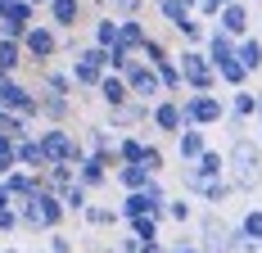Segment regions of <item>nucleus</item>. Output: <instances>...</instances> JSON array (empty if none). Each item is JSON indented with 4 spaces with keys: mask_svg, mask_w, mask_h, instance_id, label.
I'll return each instance as SVG.
<instances>
[{
    "mask_svg": "<svg viewBox=\"0 0 262 253\" xmlns=\"http://www.w3.org/2000/svg\"><path fill=\"white\" fill-rule=\"evenodd\" d=\"M68 185H77L73 181V167H46L41 172V190H50V195H63Z\"/></svg>",
    "mask_w": 262,
    "mask_h": 253,
    "instance_id": "27",
    "label": "nucleus"
},
{
    "mask_svg": "<svg viewBox=\"0 0 262 253\" xmlns=\"http://www.w3.org/2000/svg\"><path fill=\"white\" fill-rule=\"evenodd\" d=\"M149 122V104H140V100H131L122 104V109H108V131H136V126H145Z\"/></svg>",
    "mask_w": 262,
    "mask_h": 253,
    "instance_id": "14",
    "label": "nucleus"
},
{
    "mask_svg": "<svg viewBox=\"0 0 262 253\" xmlns=\"http://www.w3.org/2000/svg\"><path fill=\"white\" fill-rule=\"evenodd\" d=\"M0 230H18V213H14V208L0 213Z\"/></svg>",
    "mask_w": 262,
    "mask_h": 253,
    "instance_id": "41",
    "label": "nucleus"
},
{
    "mask_svg": "<svg viewBox=\"0 0 262 253\" xmlns=\"http://www.w3.org/2000/svg\"><path fill=\"white\" fill-rule=\"evenodd\" d=\"M249 27H253V9H249V0H231V5L217 14V32L231 36V41H244Z\"/></svg>",
    "mask_w": 262,
    "mask_h": 253,
    "instance_id": "10",
    "label": "nucleus"
},
{
    "mask_svg": "<svg viewBox=\"0 0 262 253\" xmlns=\"http://www.w3.org/2000/svg\"><path fill=\"white\" fill-rule=\"evenodd\" d=\"M0 185H5V195H9L14 203H23V199H32V195L41 190V177H32V172H23V167H14Z\"/></svg>",
    "mask_w": 262,
    "mask_h": 253,
    "instance_id": "18",
    "label": "nucleus"
},
{
    "mask_svg": "<svg viewBox=\"0 0 262 253\" xmlns=\"http://www.w3.org/2000/svg\"><path fill=\"white\" fill-rule=\"evenodd\" d=\"M217 81H226L231 91H244V86H249V73H244L235 59H231V64H222V68H217Z\"/></svg>",
    "mask_w": 262,
    "mask_h": 253,
    "instance_id": "35",
    "label": "nucleus"
},
{
    "mask_svg": "<svg viewBox=\"0 0 262 253\" xmlns=\"http://www.w3.org/2000/svg\"><path fill=\"white\" fill-rule=\"evenodd\" d=\"M0 109L23 122H36V91H27L18 77H0Z\"/></svg>",
    "mask_w": 262,
    "mask_h": 253,
    "instance_id": "8",
    "label": "nucleus"
},
{
    "mask_svg": "<svg viewBox=\"0 0 262 253\" xmlns=\"http://www.w3.org/2000/svg\"><path fill=\"white\" fill-rule=\"evenodd\" d=\"M235 64H239V68H244L249 77H253V73L262 68V41L253 36V32H249L244 41H235Z\"/></svg>",
    "mask_w": 262,
    "mask_h": 253,
    "instance_id": "21",
    "label": "nucleus"
},
{
    "mask_svg": "<svg viewBox=\"0 0 262 253\" xmlns=\"http://www.w3.org/2000/svg\"><path fill=\"white\" fill-rule=\"evenodd\" d=\"M46 253H77V244H73L63 230H50V235H46Z\"/></svg>",
    "mask_w": 262,
    "mask_h": 253,
    "instance_id": "38",
    "label": "nucleus"
},
{
    "mask_svg": "<svg viewBox=\"0 0 262 253\" xmlns=\"http://www.w3.org/2000/svg\"><path fill=\"white\" fill-rule=\"evenodd\" d=\"M127 235H131V240H140V244L163 240V235H158V217H136V222H127Z\"/></svg>",
    "mask_w": 262,
    "mask_h": 253,
    "instance_id": "30",
    "label": "nucleus"
},
{
    "mask_svg": "<svg viewBox=\"0 0 262 253\" xmlns=\"http://www.w3.org/2000/svg\"><path fill=\"white\" fill-rule=\"evenodd\" d=\"M158 14H163V23H167V27H181L185 18H190V9H185L181 0H158Z\"/></svg>",
    "mask_w": 262,
    "mask_h": 253,
    "instance_id": "36",
    "label": "nucleus"
},
{
    "mask_svg": "<svg viewBox=\"0 0 262 253\" xmlns=\"http://www.w3.org/2000/svg\"><path fill=\"white\" fill-rule=\"evenodd\" d=\"M81 217H86V226H118V222H122L118 208H104V203H91Z\"/></svg>",
    "mask_w": 262,
    "mask_h": 253,
    "instance_id": "33",
    "label": "nucleus"
},
{
    "mask_svg": "<svg viewBox=\"0 0 262 253\" xmlns=\"http://www.w3.org/2000/svg\"><path fill=\"white\" fill-rule=\"evenodd\" d=\"M18 50H23L27 64H41V68H50V59L63 50V36H59L50 23H32V27L23 32V41H18Z\"/></svg>",
    "mask_w": 262,
    "mask_h": 253,
    "instance_id": "4",
    "label": "nucleus"
},
{
    "mask_svg": "<svg viewBox=\"0 0 262 253\" xmlns=\"http://www.w3.org/2000/svg\"><path fill=\"white\" fill-rule=\"evenodd\" d=\"M204 59H208L212 73H217L222 64H231V59H235V41H231V36H222V32L212 27L208 36H204Z\"/></svg>",
    "mask_w": 262,
    "mask_h": 253,
    "instance_id": "17",
    "label": "nucleus"
},
{
    "mask_svg": "<svg viewBox=\"0 0 262 253\" xmlns=\"http://www.w3.org/2000/svg\"><path fill=\"white\" fill-rule=\"evenodd\" d=\"M108 73V59L104 50H95V46H86V50L73 54V64H68V81H73V91H91L95 95V86H100V77Z\"/></svg>",
    "mask_w": 262,
    "mask_h": 253,
    "instance_id": "6",
    "label": "nucleus"
},
{
    "mask_svg": "<svg viewBox=\"0 0 262 253\" xmlns=\"http://www.w3.org/2000/svg\"><path fill=\"white\" fill-rule=\"evenodd\" d=\"M145 41H149V32H145L140 18H118V50H127L131 59H136Z\"/></svg>",
    "mask_w": 262,
    "mask_h": 253,
    "instance_id": "19",
    "label": "nucleus"
},
{
    "mask_svg": "<svg viewBox=\"0 0 262 253\" xmlns=\"http://www.w3.org/2000/svg\"><path fill=\"white\" fill-rule=\"evenodd\" d=\"M226 185L239 195H258L262 185V145L249 136H235V145L226 154Z\"/></svg>",
    "mask_w": 262,
    "mask_h": 253,
    "instance_id": "1",
    "label": "nucleus"
},
{
    "mask_svg": "<svg viewBox=\"0 0 262 253\" xmlns=\"http://www.w3.org/2000/svg\"><path fill=\"white\" fill-rule=\"evenodd\" d=\"M36 145H41V154H46L50 167H77L81 158H86L81 136L68 131V126H46V131H36Z\"/></svg>",
    "mask_w": 262,
    "mask_h": 253,
    "instance_id": "2",
    "label": "nucleus"
},
{
    "mask_svg": "<svg viewBox=\"0 0 262 253\" xmlns=\"http://www.w3.org/2000/svg\"><path fill=\"white\" fill-rule=\"evenodd\" d=\"M59 203H63V213H73V217H81V213L91 208V195H86L81 185H68V190L59 195Z\"/></svg>",
    "mask_w": 262,
    "mask_h": 253,
    "instance_id": "32",
    "label": "nucleus"
},
{
    "mask_svg": "<svg viewBox=\"0 0 262 253\" xmlns=\"http://www.w3.org/2000/svg\"><path fill=\"white\" fill-rule=\"evenodd\" d=\"M118 253H140V240H131V235H122V240H118Z\"/></svg>",
    "mask_w": 262,
    "mask_h": 253,
    "instance_id": "42",
    "label": "nucleus"
},
{
    "mask_svg": "<svg viewBox=\"0 0 262 253\" xmlns=\"http://www.w3.org/2000/svg\"><path fill=\"white\" fill-rule=\"evenodd\" d=\"M226 5H231V0H194V18H199V23H204V18H217Z\"/></svg>",
    "mask_w": 262,
    "mask_h": 253,
    "instance_id": "39",
    "label": "nucleus"
},
{
    "mask_svg": "<svg viewBox=\"0 0 262 253\" xmlns=\"http://www.w3.org/2000/svg\"><path fill=\"white\" fill-rule=\"evenodd\" d=\"M231 195H235V190H231L226 181H212V185H204V195H199V199L208 203V213H217V208H222V203L231 199Z\"/></svg>",
    "mask_w": 262,
    "mask_h": 253,
    "instance_id": "34",
    "label": "nucleus"
},
{
    "mask_svg": "<svg viewBox=\"0 0 262 253\" xmlns=\"http://www.w3.org/2000/svg\"><path fill=\"white\" fill-rule=\"evenodd\" d=\"M235 235L244 244H262V208H249L244 217L235 222Z\"/></svg>",
    "mask_w": 262,
    "mask_h": 253,
    "instance_id": "26",
    "label": "nucleus"
},
{
    "mask_svg": "<svg viewBox=\"0 0 262 253\" xmlns=\"http://www.w3.org/2000/svg\"><path fill=\"white\" fill-rule=\"evenodd\" d=\"M27 5H32V9H46V5H50V0H27Z\"/></svg>",
    "mask_w": 262,
    "mask_h": 253,
    "instance_id": "45",
    "label": "nucleus"
},
{
    "mask_svg": "<svg viewBox=\"0 0 262 253\" xmlns=\"http://www.w3.org/2000/svg\"><path fill=\"white\" fill-rule=\"evenodd\" d=\"M149 181H154V177H149V172H145L140 163H136V167H118V185H122L127 195H136V190H145Z\"/></svg>",
    "mask_w": 262,
    "mask_h": 253,
    "instance_id": "29",
    "label": "nucleus"
},
{
    "mask_svg": "<svg viewBox=\"0 0 262 253\" xmlns=\"http://www.w3.org/2000/svg\"><path fill=\"white\" fill-rule=\"evenodd\" d=\"M140 64H149V68H163V64H172V50H167L158 36H149V41L140 46Z\"/></svg>",
    "mask_w": 262,
    "mask_h": 253,
    "instance_id": "28",
    "label": "nucleus"
},
{
    "mask_svg": "<svg viewBox=\"0 0 262 253\" xmlns=\"http://www.w3.org/2000/svg\"><path fill=\"white\" fill-rule=\"evenodd\" d=\"M194 253H199V249H194Z\"/></svg>",
    "mask_w": 262,
    "mask_h": 253,
    "instance_id": "49",
    "label": "nucleus"
},
{
    "mask_svg": "<svg viewBox=\"0 0 262 253\" xmlns=\"http://www.w3.org/2000/svg\"><path fill=\"white\" fill-rule=\"evenodd\" d=\"M32 203H36V217H41V235L59 230V222L68 217V213H63V203H59V195H50V190H36Z\"/></svg>",
    "mask_w": 262,
    "mask_h": 253,
    "instance_id": "15",
    "label": "nucleus"
},
{
    "mask_svg": "<svg viewBox=\"0 0 262 253\" xmlns=\"http://www.w3.org/2000/svg\"><path fill=\"white\" fill-rule=\"evenodd\" d=\"M73 181H77L86 195H91V190H100V185L108 181V158H100V154H86L77 167H73Z\"/></svg>",
    "mask_w": 262,
    "mask_h": 253,
    "instance_id": "13",
    "label": "nucleus"
},
{
    "mask_svg": "<svg viewBox=\"0 0 262 253\" xmlns=\"http://www.w3.org/2000/svg\"><path fill=\"white\" fill-rule=\"evenodd\" d=\"M181 5H185V9H190V14H194V0H181Z\"/></svg>",
    "mask_w": 262,
    "mask_h": 253,
    "instance_id": "46",
    "label": "nucleus"
},
{
    "mask_svg": "<svg viewBox=\"0 0 262 253\" xmlns=\"http://www.w3.org/2000/svg\"><path fill=\"white\" fill-rule=\"evenodd\" d=\"M172 140H177V158H181V167H190L199 154L208 150V136H204V131H194V126H185L181 136H172Z\"/></svg>",
    "mask_w": 262,
    "mask_h": 253,
    "instance_id": "20",
    "label": "nucleus"
},
{
    "mask_svg": "<svg viewBox=\"0 0 262 253\" xmlns=\"http://www.w3.org/2000/svg\"><path fill=\"white\" fill-rule=\"evenodd\" d=\"M253 113H258V95H249V91H235V95H231V104H226V118L239 126V122H249Z\"/></svg>",
    "mask_w": 262,
    "mask_h": 253,
    "instance_id": "23",
    "label": "nucleus"
},
{
    "mask_svg": "<svg viewBox=\"0 0 262 253\" xmlns=\"http://www.w3.org/2000/svg\"><path fill=\"white\" fill-rule=\"evenodd\" d=\"M149 126H154V131H163V136H181V131H185V118H181V100L163 95L158 104H149Z\"/></svg>",
    "mask_w": 262,
    "mask_h": 253,
    "instance_id": "11",
    "label": "nucleus"
},
{
    "mask_svg": "<svg viewBox=\"0 0 262 253\" xmlns=\"http://www.w3.org/2000/svg\"><path fill=\"white\" fill-rule=\"evenodd\" d=\"M163 217H167V222H177V226H190V222H194V199H190V195H167Z\"/></svg>",
    "mask_w": 262,
    "mask_h": 253,
    "instance_id": "22",
    "label": "nucleus"
},
{
    "mask_svg": "<svg viewBox=\"0 0 262 253\" xmlns=\"http://www.w3.org/2000/svg\"><path fill=\"white\" fill-rule=\"evenodd\" d=\"M0 253H23V249H0Z\"/></svg>",
    "mask_w": 262,
    "mask_h": 253,
    "instance_id": "47",
    "label": "nucleus"
},
{
    "mask_svg": "<svg viewBox=\"0 0 262 253\" xmlns=\"http://www.w3.org/2000/svg\"><path fill=\"white\" fill-rule=\"evenodd\" d=\"M95 95H100L104 109H122V104H131V91H127V81H122L118 73H104V77H100Z\"/></svg>",
    "mask_w": 262,
    "mask_h": 253,
    "instance_id": "16",
    "label": "nucleus"
},
{
    "mask_svg": "<svg viewBox=\"0 0 262 253\" xmlns=\"http://www.w3.org/2000/svg\"><path fill=\"white\" fill-rule=\"evenodd\" d=\"M81 5H86V0H81Z\"/></svg>",
    "mask_w": 262,
    "mask_h": 253,
    "instance_id": "48",
    "label": "nucleus"
},
{
    "mask_svg": "<svg viewBox=\"0 0 262 253\" xmlns=\"http://www.w3.org/2000/svg\"><path fill=\"white\" fill-rule=\"evenodd\" d=\"M140 167H145L149 177H158V172H163V150H158V145H145V158H140Z\"/></svg>",
    "mask_w": 262,
    "mask_h": 253,
    "instance_id": "40",
    "label": "nucleus"
},
{
    "mask_svg": "<svg viewBox=\"0 0 262 253\" xmlns=\"http://www.w3.org/2000/svg\"><path fill=\"white\" fill-rule=\"evenodd\" d=\"M5 208H14V199H9V195H5V185H0V213H5Z\"/></svg>",
    "mask_w": 262,
    "mask_h": 253,
    "instance_id": "44",
    "label": "nucleus"
},
{
    "mask_svg": "<svg viewBox=\"0 0 262 253\" xmlns=\"http://www.w3.org/2000/svg\"><path fill=\"white\" fill-rule=\"evenodd\" d=\"M81 0H50L46 5V14H50V27L59 32V36H73L77 32V23H81Z\"/></svg>",
    "mask_w": 262,
    "mask_h": 253,
    "instance_id": "12",
    "label": "nucleus"
},
{
    "mask_svg": "<svg viewBox=\"0 0 262 253\" xmlns=\"http://www.w3.org/2000/svg\"><path fill=\"white\" fill-rule=\"evenodd\" d=\"M122 81H127V91H131V100H140V104H158L163 100V86H158V77L149 64H131L127 73H122Z\"/></svg>",
    "mask_w": 262,
    "mask_h": 253,
    "instance_id": "9",
    "label": "nucleus"
},
{
    "mask_svg": "<svg viewBox=\"0 0 262 253\" xmlns=\"http://www.w3.org/2000/svg\"><path fill=\"white\" fill-rule=\"evenodd\" d=\"M181 118L185 126H194V131H208L226 118V100L222 95H185L181 100Z\"/></svg>",
    "mask_w": 262,
    "mask_h": 253,
    "instance_id": "7",
    "label": "nucleus"
},
{
    "mask_svg": "<svg viewBox=\"0 0 262 253\" xmlns=\"http://www.w3.org/2000/svg\"><path fill=\"white\" fill-rule=\"evenodd\" d=\"M41 95L73 100V81H68V73H59V68H46V73H41Z\"/></svg>",
    "mask_w": 262,
    "mask_h": 253,
    "instance_id": "24",
    "label": "nucleus"
},
{
    "mask_svg": "<svg viewBox=\"0 0 262 253\" xmlns=\"http://www.w3.org/2000/svg\"><path fill=\"white\" fill-rule=\"evenodd\" d=\"M194 249L199 253H235V226L222 213H204L194 230Z\"/></svg>",
    "mask_w": 262,
    "mask_h": 253,
    "instance_id": "5",
    "label": "nucleus"
},
{
    "mask_svg": "<svg viewBox=\"0 0 262 253\" xmlns=\"http://www.w3.org/2000/svg\"><path fill=\"white\" fill-rule=\"evenodd\" d=\"M23 68V50H18V41H0V77H14Z\"/></svg>",
    "mask_w": 262,
    "mask_h": 253,
    "instance_id": "31",
    "label": "nucleus"
},
{
    "mask_svg": "<svg viewBox=\"0 0 262 253\" xmlns=\"http://www.w3.org/2000/svg\"><path fill=\"white\" fill-rule=\"evenodd\" d=\"M140 253H167V244H163V240H154V244H140Z\"/></svg>",
    "mask_w": 262,
    "mask_h": 253,
    "instance_id": "43",
    "label": "nucleus"
},
{
    "mask_svg": "<svg viewBox=\"0 0 262 253\" xmlns=\"http://www.w3.org/2000/svg\"><path fill=\"white\" fill-rule=\"evenodd\" d=\"M177 32H181L185 41H190V46H194V50H199V41H204V36H208V32H204V23H199V18H194V14H190V18H185L181 27H177Z\"/></svg>",
    "mask_w": 262,
    "mask_h": 253,
    "instance_id": "37",
    "label": "nucleus"
},
{
    "mask_svg": "<svg viewBox=\"0 0 262 253\" xmlns=\"http://www.w3.org/2000/svg\"><path fill=\"white\" fill-rule=\"evenodd\" d=\"M172 64H177L181 86L190 91V95H212V91H217V73H212V64L204 59V50L185 46L181 54H172Z\"/></svg>",
    "mask_w": 262,
    "mask_h": 253,
    "instance_id": "3",
    "label": "nucleus"
},
{
    "mask_svg": "<svg viewBox=\"0 0 262 253\" xmlns=\"http://www.w3.org/2000/svg\"><path fill=\"white\" fill-rule=\"evenodd\" d=\"M91 46H95V50H113V46H118V18H113V14H100V23L91 32Z\"/></svg>",
    "mask_w": 262,
    "mask_h": 253,
    "instance_id": "25",
    "label": "nucleus"
}]
</instances>
